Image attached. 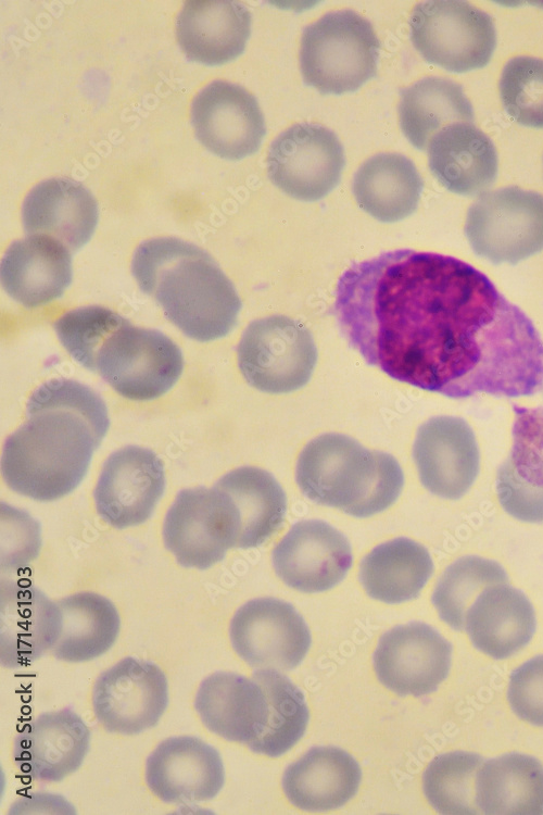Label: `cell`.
Returning <instances> with one entry per match:
<instances>
[{
  "mask_svg": "<svg viewBox=\"0 0 543 815\" xmlns=\"http://www.w3.org/2000/svg\"><path fill=\"white\" fill-rule=\"evenodd\" d=\"M26 422L3 444L1 473L13 491L58 500L81 482L109 429L104 401L71 379H51L29 397Z\"/></svg>",
  "mask_w": 543,
  "mask_h": 815,
  "instance_id": "1",
  "label": "cell"
},
{
  "mask_svg": "<svg viewBox=\"0 0 543 815\" xmlns=\"http://www.w3.org/2000/svg\"><path fill=\"white\" fill-rule=\"evenodd\" d=\"M131 272L140 290L187 337L207 342L236 326L241 310L238 292L198 246L173 237L146 240L134 253Z\"/></svg>",
  "mask_w": 543,
  "mask_h": 815,
  "instance_id": "2",
  "label": "cell"
},
{
  "mask_svg": "<svg viewBox=\"0 0 543 815\" xmlns=\"http://www.w3.org/2000/svg\"><path fill=\"white\" fill-rule=\"evenodd\" d=\"M295 478L305 497L354 517L390 507L401 494L404 476L388 453L369 451L340 434H325L299 455Z\"/></svg>",
  "mask_w": 543,
  "mask_h": 815,
  "instance_id": "3",
  "label": "cell"
},
{
  "mask_svg": "<svg viewBox=\"0 0 543 815\" xmlns=\"http://www.w3.org/2000/svg\"><path fill=\"white\" fill-rule=\"evenodd\" d=\"M379 49L371 24L358 13H327L303 30V82L321 95L354 92L376 77Z\"/></svg>",
  "mask_w": 543,
  "mask_h": 815,
  "instance_id": "4",
  "label": "cell"
},
{
  "mask_svg": "<svg viewBox=\"0 0 543 815\" xmlns=\"http://www.w3.org/2000/svg\"><path fill=\"white\" fill-rule=\"evenodd\" d=\"M86 368L97 372L122 397L149 401L177 383L184 358L163 333L132 326L121 316L101 337Z\"/></svg>",
  "mask_w": 543,
  "mask_h": 815,
  "instance_id": "5",
  "label": "cell"
},
{
  "mask_svg": "<svg viewBox=\"0 0 543 815\" xmlns=\"http://www.w3.org/2000/svg\"><path fill=\"white\" fill-rule=\"evenodd\" d=\"M408 25L411 41L424 60L452 73L484 67L496 47L491 16L467 1L420 2Z\"/></svg>",
  "mask_w": 543,
  "mask_h": 815,
  "instance_id": "6",
  "label": "cell"
},
{
  "mask_svg": "<svg viewBox=\"0 0 543 815\" xmlns=\"http://www.w3.org/2000/svg\"><path fill=\"white\" fill-rule=\"evenodd\" d=\"M465 235L494 264H517L543 250V196L516 186L482 193L470 205Z\"/></svg>",
  "mask_w": 543,
  "mask_h": 815,
  "instance_id": "7",
  "label": "cell"
},
{
  "mask_svg": "<svg viewBox=\"0 0 543 815\" xmlns=\"http://www.w3.org/2000/svg\"><path fill=\"white\" fill-rule=\"evenodd\" d=\"M239 369L253 388L274 394L304 387L317 362L310 330L300 322L273 315L252 322L237 349Z\"/></svg>",
  "mask_w": 543,
  "mask_h": 815,
  "instance_id": "8",
  "label": "cell"
},
{
  "mask_svg": "<svg viewBox=\"0 0 543 815\" xmlns=\"http://www.w3.org/2000/svg\"><path fill=\"white\" fill-rule=\"evenodd\" d=\"M240 518L230 497L214 486L184 489L165 516L166 549L184 567L207 569L237 548Z\"/></svg>",
  "mask_w": 543,
  "mask_h": 815,
  "instance_id": "9",
  "label": "cell"
},
{
  "mask_svg": "<svg viewBox=\"0 0 543 815\" xmlns=\"http://www.w3.org/2000/svg\"><path fill=\"white\" fill-rule=\"evenodd\" d=\"M266 163L268 177L277 188L293 199L314 202L338 186L345 155L333 131L301 123L270 143Z\"/></svg>",
  "mask_w": 543,
  "mask_h": 815,
  "instance_id": "10",
  "label": "cell"
},
{
  "mask_svg": "<svg viewBox=\"0 0 543 815\" xmlns=\"http://www.w3.org/2000/svg\"><path fill=\"white\" fill-rule=\"evenodd\" d=\"M168 704V682L154 663L128 656L97 678L92 706L109 732L137 735L157 725Z\"/></svg>",
  "mask_w": 543,
  "mask_h": 815,
  "instance_id": "11",
  "label": "cell"
},
{
  "mask_svg": "<svg viewBox=\"0 0 543 815\" xmlns=\"http://www.w3.org/2000/svg\"><path fill=\"white\" fill-rule=\"evenodd\" d=\"M229 636L236 653L250 666L286 672L300 665L312 642L300 613L274 598L254 599L239 607Z\"/></svg>",
  "mask_w": 543,
  "mask_h": 815,
  "instance_id": "12",
  "label": "cell"
},
{
  "mask_svg": "<svg viewBox=\"0 0 543 815\" xmlns=\"http://www.w3.org/2000/svg\"><path fill=\"white\" fill-rule=\"evenodd\" d=\"M451 663L452 644L420 622L384 632L374 653L378 680L401 697L434 692L447 677Z\"/></svg>",
  "mask_w": 543,
  "mask_h": 815,
  "instance_id": "13",
  "label": "cell"
},
{
  "mask_svg": "<svg viewBox=\"0 0 543 815\" xmlns=\"http://www.w3.org/2000/svg\"><path fill=\"white\" fill-rule=\"evenodd\" d=\"M191 123L202 146L226 160L237 161L255 153L266 134L255 97L224 80L209 84L194 97Z\"/></svg>",
  "mask_w": 543,
  "mask_h": 815,
  "instance_id": "14",
  "label": "cell"
},
{
  "mask_svg": "<svg viewBox=\"0 0 543 815\" xmlns=\"http://www.w3.org/2000/svg\"><path fill=\"white\" fill-rule=\"evenodd\" d=\"M165 489L164 466L151 450L128 446L104 462L93 491L97 512L114 528L144 523Z\"/></svg>",
  "mask_w": 543,
  "mask_h": 815,
  "instance_id": "15",
  "label": "cell"
},
{
  "mask_svg": "<svg viewBox=\"0 0 543 815\" xmlns=\"http://www.w3.org/2000/svg\"><path fill=\"white\" fill-rule=\"evenodd\" d=\"M277 576L301 592L327 591L350 570L353 556L346 537L317 519L294 524L273 550Z\"/></svg>",
  "mask_w": 543,
  "mask_h": 815,
  "instance_id": "16",
  "label": "cell"
},
{
  "mask_svg": "<svg viewBox=\"0 0 543 815\" xmlns=\"http://www.w3.org/2000/svg\"><path fill=\"white\" fill-rule=\"evenodd\" d=\"M413 456L424 487L443 499L462 498L479 474L475 434L459 417L437 416L424 423L416 435Z\"/></svg>",
  "mask_w": 543,
  "mask_h": 815,
  "instance_id": "17",
  "label": "cell"
},
{
  "mask_svg": "<svg viewBox=\"0 0 543 815\" xmlns=\"http://www.w3.org/2000/svg\"><path fill=\"white\" fill-rule=\"evenodd\" d=\"M146 781L165 803H191L214 799L225 781L218 751L200 738L171 737L148 756Z\"/></svg>",
  "mask_w": 543,
  "mask_h": 815,
  "instance_id": "18",
  "label": "cell"
},
{
  "mask_svg": "<svg viewBox=\"0 0 543 815\" xmlns=\"http://www.w3.org/2000/svg\"><path fill=\"white\" fill-rule=\"evenodd\" d=\"M90 730L71 709L40 714L16 735L13 758L31 779L59 782L83 764Z\"/></svg>",
  "mask_w": 543,
  "mask_h": 815,
  "instance_id": "19",
  "label": "cell"
},
{
  "mask_svg": "<svg viewBox=\"0 0 543 815\" xmlns=\"http://www.w3.org/2000/svg\"><path fill=\"white\" fill-rule=\"evenodd\" d=\"M62 630L58 602L31 585L1 581L0 660L7 668L26 666L51 651Z\"/></svg>",
  "mask_w": 543,
  "mask_h": 815,
  "instance_id": "20",
  "label": "cell"
},
{
  "mask_svg": "<svg viewBox=\"0 0 543 815\" xmlns=\"http://www.w3.org/2000/svg\"><path fill=\"white\" fill-rule=\"evenodd\" d=\"M98 204L92 193L70 178H50L36 185L22 205L27 236L52 238L71 252L84 247L98 224Z\"/></svg>",
  "mask_w": 543,
  "mask_h": 815,
  "instance_id": "21",
  "label": "cell"
},
{
  "mask_svg": "<svg viewBox=\"0 0 543 815\" xmlns=\"http://www.w3.org/2000/svg\"><path fill=\"white\" fill-rule=\"evenodd\" d=\"M251 22L250 11L238 1L190 0L177 16V40L188 60L222 65L243 53Z\"/></svg>",
  "mask_w": 543,
  "mask_h": 815,
  "instance_id": "22",
  "label": "cell"
},
{
  "mask_svg": "<svg viewBox=\"0 0 543 815\" xmlns=\"http://www.w3.org/2000/svg\"><path fill=\"white\" fill-rule=\"evenodd\" d=\"M194 707L211 732L247 747L262 736L269 716L263 687L229 672L214 673L201 682Z\"/></svg>",
  "mask_w": 543,
  "mask_h": 815,
  "instance_id": "23",
  "label": "cell"
},
{
  "mask_svg": "<svg viewBox=\"0 0 543 815\" xmlns=\"http://www.w3.org/2000/svg\"><path fill=\"white\" fill-rule=\"evenodd\" d=\"M5 292L27 309L61 298L73 277L72 252L45 236H27L10 244L0 267Z\"/></svg>",
  "mask_w": 543,
  "mask_h": 815,
  "instance_id": "24",
  "label": "cell"
},
{
  "mask_svg": "<svg viewBox=\"0 0 543 815\" xmlns=\"http://www.w3.org/2000/svg\"><path fill=\"white\" fill-rule=\"evenodd\" d=\"M427 149L432 175L453 193L476 196L496 179V149L472 123L445 126L431 138Z\"/></svg>",
  "mask_w": 543,
  "mask_h": 815,
  "instance_id": "25",
  "label": "cell"
},
{
  "mask_svg": "<svg viewBox=\"0 0 543 815\" xmlns=\"http://www.w3.org/2000/svg\"><path fill=\"white\" fill-rule=\"evenodd\" d=\"M535 626L534 609L526 594L501 584L480 592L466 613L464 628L477 650L505 660L530 642Z\"/></svg>",
  "mask_w": 543,
  "mask_h": 815,
  "instance_id": "26",
  "label": "cell"
},
{
  "mask_svg": "<svg viewBox=\"0 0 543 815\" xmlns=\"http://www.w3.org/2000/svg\"><path fill=\"white\" fill-rule=\"evenodd\" d=\"M361 779V767L346 751L316 747L287 767L282 788L288 800L301 810L329 811L349 802Z\"/></svg>",
  "mask_w": 543,
  "mask_h": 815,
  "instance_id": "27",
  "label": "cell"
},
{
  "mask_svg": "<svg viewBox=\"0 0 543 815\" xmlns=\"http://www.w3.org/2000/svg\"><path fill=\"white\" fill-rule=\"evenodd\" d=\"M422 187V179L408 158L380 153L359 166L352 190L364 212L379 222L395 223L416 211Z\"/></svg>",
  "mask_w": 543,
  "mask_h": 815,
  "instance_id": "28",
  "label": "cell"
},
{
  "mask_svg": "<svg viewBox=\"0 0 543 815\" xmlns=\"http://www.w3.org/2000/svg\"><path fill=\"white\" fill-rule=\"evenodd\" d=\"M475 803L487 815H542L543 765L516 752L488 760L476 777Z\"/></svg>",
  "mask_w": 543,
  "mask_h": 815,
  "instance_id": "29",
  "label": "cell"
},
{
  "mask_svg": "<svg viewBox=\"0 0 543 815\" xmlns=\"http://www.w3.org/2000/svg\"><path fill=\"white\" fill-rule=\"evenodd\" d=\"M432 574L428 550L403 537L379 544L359 565V581L366 593L388 604L416 599Z\"/></svg>",
  "mask_w": 543,
  "mask_h": 815,
  "instance_id": "30",
  "label": "cell"
},
{
  "mask_svg": "<svg viewBox=\"0 0 543 815\" xmlns=\"http://www.w3.org/2000/svg\"><path fill=\"white\" fill-rule=\"evenodd\" d=\"M58 605L62 613V630L51 650L60 661L81 663L94 660L115 643L121 619L115 605L93 592L68 595Z\"/></svg>",
  "mask_w": 543,
  "mask_h": 815,
  "instance_id": "31",
  "label": "cell"
},
{
  "mask_svg": "<svg viewBox=\"0 0 543 815\" xmlns=\"http://www.w3.org/2000/svg\"><path fill=\"white\" fill-rule=\"evenodd\" d=\"M473 109L463 87L450 79L425 77L400 91L399 120L402 133L418 150L447 125L472 123Z\"/></svg>",
  "mask_w": 543,
  "mask_h": 815,
  "instance_id": "32",
  "label": "cell"
},
{
  "mask_svg": "<svg viewBox=\"0 0 543 815\" xmlns=\"http://www.w3.org/2000/svg\"><path fill=\"white\" fill-rule=\"evenodd\" d=\"M233 502L240 518L237 548H255L281 527L287 498L279 482L268 472L251 466L236 468L215 485Z\"/></svg>",
  "mask_w": 543,
  "mask_h": 815,
  "instance_id": "33",
  "label": "cell"
},
{
  "mask_svg": "<svg viewBox=\"0 0 543 815\" xmlns=\"http://www.w3.org/2000/svg\"><path fill=\"white\" fill-rule=\"evenodd\" d=\"M254 678L264 689L269 716L262 736L248 748L254 753L278 757L303 737L310 718L303 692L275 669H257Z\"/></svg>",
  "mask_w": 543,
  "mask_h": 815,
  "instance_id": "34",
  "label": "cell"
},
{
  "mask_svg": "<svg viewBox=\"0 0 543 815\" xmlns=\"http://www.w3.org/2000/svg\"><path fill=\"white\" fill-rule=\"evenodd\" d=\"M505 569L495 561L464 556L451 564L439 578L431 601L439 617L452 629L465 627V616L485 588L507 584Z\"/></svg>",
  "mask_w": 543,
  "mask_h": 815,
  "instance_id": "35",
  "label": "cell"
},
{
  "mask_svg": "<svg viewBox=\"0 0 543 815\" xmlns=\"http://www.w3.org/2000/svg\"><path fill=\"white\" fill-rule=\"evenodd\" d=\"M482 762L481 755L465 751L435 756L422 775V790L430 805L440 814L480 813L475 803V785Z\"/></svg>",
  "mask_w": 543,
  "mask_h": 815,
  "instance_id": "36",
  "label": "cell"
},
{
  "mask_svg": "<svg viewBox=\"0 0 543 815\" xmlns=\"http://www.w3.org/2000/svg\"><path fill=\"white\" fill-rule=\"evenodd\" d=\"M500 96L507 114L518 124L543 128V60L510 59L500 79Z\"/></svg>",
  "mask_w": 543,
  "mask_h": 815,
  "instance_id": "37",
  "label": "cell"
},
{
  "mask_svg": "<svg viewBox=\"0 0 543 815\" xmlns=\"http://www.w3.org/2000/svg\"><path fill=\"white\" fill-rule=\"evenodd\" d=\"M513 447L507 459L527 484L543 488V408L514 405Z\"/></svg>",
  "mask_w": 543,
  "mask_h": 815,
  "instance_id": "38",
  "label": "cell"
},
{
  "mask_svg": "<svg viewBox=\"0 0 543 815\" xmlns=\"http://www.w3.org/2000/svg\"><path fill=\"white\" fill-rule=\"evenodd\" d=\"M507 699L520 719L543 727V655L534 656L512 672Z\"/></svg>",
  "mask_w": 543,
  "mask_h": 815,
  "instance_id": "39",
  "label": "cell"
},
{
  "mask_svg": "<svg viewBox=\"0 0 543 815\" xmlns=\"http://www.w3.org/2000/svg\"><path fill=\"white\" fill-rule=\"evenodd\" d=\"M496 490L501 505L510 516L528 523L543 522V488L523 481L508 460L498 468Z\"/></svg>",
  "mask_w": 543,
  "mask_h": 815,
  "instance_id": "40",
  "label": "cell"
}]
</instances>
